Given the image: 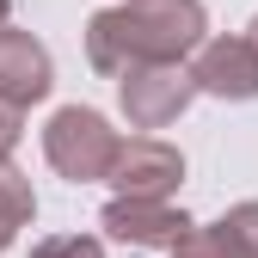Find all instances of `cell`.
<instances>
[{"label": "cell", "mask_w": 258, "mask_h": 258, "mask_svg": "<svg viewBox=\"0 0 258 258\" xmlns=\"http://www.w3.org/2000/svg\"><path fill=\"white\" fill-rule=\"evenodd\" d=\"M203 37H209L203 0H117L86 19V61L117 80L148 61H190Z\"/></svg>", "instance_id": "1"}, {"label": "cell", "mask_w": 258, "mask_h": 258, "mask_svg": "<svg viewBox=\"0 0 258 258\" xmlns=\"http://www.w3.org/2000/svg\"><path fill=\"white\" fill-rule=\"evenodd\" d=\"M117 148H123V136L111 129V117L92 111V105H61L43 123V160L68 184H105L111 166H117Z\"/></svg>", "instance_id": "2"}, {"label": "cell", "mask_w": 258, "mask_h": 258, "mask_svg": "<svg viewBox=\"0 0 258 258\" xmlns=\"http://www.w3.org/2000/svg\"><path fill=\"white\" fill-rule=\"evenodd\" d=\"M197 74H190V61H148V68H129L117 74V105L129 117V129H166L190 111L197 99Z\"/></svg>", "instance_id": "3"}, {"label": "cell", "mask_w": 258, "mask_h": 258, "mask_svg": "<svg viewBox=\"0 0 258 258\" xmlns=\"http://www.w3.org/2000/svg\"><path fill=\"white\" fill-rule=\"evenodd\" d=\"M99 228L123 246H142V252H172L197 221H190L172 197H111L105 215H99Z\"/></svg>", "instance_id": "4"}, {"label": "cell", "mask_w": 258, "mask_h": 258, "mask_svg": "<svg viewBox=\"0 0 258 258\" xmlns=\"http://www.w3.org/2000/svg\"><path fill=\"white\" fill-rule=\"evenodd\" d=\"M184 178V154L160 136H129L117 148V166H111V190L117 197H172Z\"/></svg>", "instance_id": "5"}, {"label": "cell", "mask_w": 258, "mask_h": 258, "mask_svg": "<svg viewBox=\"0 0 258 258\" xmlns=\"http://www.w3.org/2000/svg\"><path fill=\"white\" fill-rule=\"evenodd\" d=\"M190 74L209 99H228V105H246L258 99V43L252 31L246 37H203V49L190 55Z\"/></svg>", "instance_id": "6"}, {"label": "cell", "mask_w": 258, "mask_h": 258, "mask_svg": "<svg viewBox=\"0 0 258 258\" xmlns=\"http://www.w3.org/2000/svg\"><path fill=\"white\" fill-rule=\"evenodd\" d=\"M49 86H55V61L49 49L31 37V31L19 25H0V99H13V105H43L49 99Z\"/></svg>", "instance_id": "7"}, {"label": "cell", "mask_w": 258, "mask_h": 258, "mask_svg": "<svg viewBox=\"0 0 258 258\" xmlns=\"http://www.w3.org/2000/svg\"><path fill=\"white\" fill-rule=\"evenodd\" d=\"M31 215H37V190H31V178L13 166V160H0V252L19 240V228H31Z\"/></svg>", "instance_id": "8"}, {"label": "cell", "mask_w": 258, "mask_h": 258, "mask_svg": "<svg viewBox=\"0 0 258 258\" xmlns=\"http://www.w3.org/2000/svg\"><path fill=\"white\" fill-rule=\"evenodd\" d=\"M215 240H221L228 258H258V197H246V203H234L228 215H221Z\"/></svg>", "instance_id": "9"}, {"label": "cell", "mask_w": 258, "mask_h": 258, "mask_svg": "<svg viewBox=\"0 0 258 258\" xmlns=\"http://www.w3.org/2000/svg\"><path fill=\"white\" fill-rule=\"evenodd\" d=\"M31 258H105V240H92V234H49L31 246Z\"/></svg>", "instance_id": "10"}, {"label": "cell", "mask_w": 258, "mask_h": 258, "mask_svg": "<svg viewBox=\"0 0 258 258\" xmlns=\"http://www.w3.org/2000/svg\"><path fill=\"white\" fill-rule=\"evenodd\" d=\"M172 258H228L221 252V240H215V228H190L178 246H172Z\"/></svg>", "instance_id": "11"}, {"label": "cell", "mask_w": 258, "mask_h": 258, "mask_svg": "<svg viewBox=\"0 0 258 258\" xmlns=\"http://www.w3.org/2000/svg\"><path fill=\"white\" fill-rule=\"evenodd\" d=\"M19 136H25V105H13V99H0V160H13Z\"/></svg>", "instance_id": "12"}, {"label": "cell", "mask_w": 258, "mask_h": 258, "mask_svg": "<svg viewBox=\"0 0 258 258\" xmlns=\"http://www.w3.org/2000/svg\"><path fill=\"white\" fill-rule=\"evenodd\" d=\"M7 13H13V0H0V25H7Z\"/></svg>", "instance_id": "13"}, {"label": "cell", "mask_w": 258, "mask_h": 258, "mask_svg": "<svg viewBox=\"0 0 258 258\" xmlns=\"http://www.w3.org/2000/svg\"><path fill=\"white\" fill-rule=\"evenodd\" d=\"M252 43H258V19H252Z\"/></svg>", "instance_id": "14"}]
</instances>
